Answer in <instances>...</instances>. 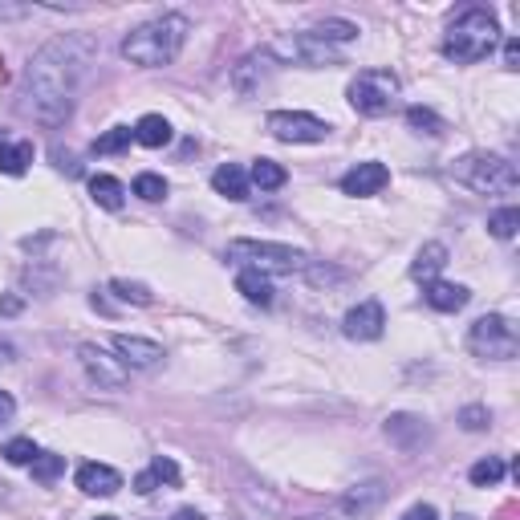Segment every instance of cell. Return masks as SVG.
<instances>
[{
    "label": "cell",
    "mask_w": 520,
    "mask_h": 520,
    "mask_svg": "<svg viewBox=\"0 0 520 520\" xmlns=\"http://www.w3.org/2000/svg\"><path fill=\"white\" fill-rule=\"evenodd\" d=\"M94 53H98V45L86 33H61L33 53L25 90H29V110L41 126H61L74 114L86 74L94 65Z\"/></svg>",
    "instance_id": "1"
},
{
    "label": "cell",
    "mask_w": 520,
    "mask_h": 520,
    "mask_svg": "<svg viewBox=\"0 0 520 520\" xmlns=\"http://www.w3.org/2000/svg\"><path fill=\"white\" fill-rule=\"evenodd\" d=\"M187 17L183 13H163L139 29H130L122 37V57L130 65H143V70H159V65H171L187 41Z\"/></svg>",
    "instance_id": "2"
},
{
    "label": "cell",
    "mask_w": 520,
    "mask_h": 520,
    "mask_svg": "<svg viewBox=\"0 0 520 520\" xmlns=\"http://www.w3.org/2000/svg\"><path fill=\"white\" fill-rule=\"evenodd\" d=\"M500 45V25L488 9H468L460 13L451 25H447V37H443V57L455 61V65H476L484 61L492 49Z\"/></svg>",
    "instance_id": "3"
},
{
    "label": "cell",
    "mask_w": 520,
    "mask_h": 520,
    "mask_svg": "<svg viewBox=\"0 0 520 520\" xmlns=\"http://www.w3.org/2000/svg\"><path fill=\"white\" fill-rule=\"evenodd\" d=\"M224 260L240 269H256V273H281V277H293V273H305L313 260L301 252V248H289V244H277V240H228L224 248Z\"/></svg>",
    "instance_id": "4"
},
{
    "label": "cell",
    "mask_w": 520,
    "mask_h": 520,
    "mask_svg": "<svg viewBox=\"0 0 520 520\" xmlns=\"http://www.w3.org/2000/svg\"><path fill=\"white\" fill-rule=\"evenodd\" d=\"M451 179L464 183L476 195H512L520 187V171L512 159L504 155H488V151H472L451 167Z\"/></svg>",
    "instance_id": "5"
},
{
    "label": "cell",
    "mask_w": 520,
    "mask_h": 520,
    "mask_svg": "<svg viewBox=\"0 0 520 520\" xmlns=\"http://www.w3.org/2000/svg\"><path fill=\"white\" fill-rule=\"evenodd\" d=\"M468 350H472L476 358L508 362V358H516V350H520V334H516V325H512L508 317L488 313V317H480L472 330H468Z\"/></svg>",
    "instance_id": "6"
},
{
    "label": "cell",
    "mask_w": 520,
    "mask_h": 520,
    "mask_svg": "<svg viewBox=\"0 0 520 520\" xmlns=\"http://www.w3.org/2000/svg\"><path fill=\"white\" fill-rule=\"evenodd\" d=\"M399 98V74L395 70H362L354 82H350V106L366 118H378L395 106Z\"/></svg>",
    "instance_id": "7"
},
{
    "label": "cell",
    "mask_w": 520,
    "mask_h": 520,
    "mask_svg": "<svg viewBox=\"0 0 520 520\" xmlns=\"http://www.w3.org/2000/svg\"><path fill=\"white\" fill-rule=\"evenodd\" d=\"M265 53L277 57L281 65H309V70H317V65H338V49H334V45H325L321 37H313L309 29L277 37Z\"/></svg>",
    "instance_id": "8"
},
{
    "label": "cell",
    "mask_w": 520,
    "mask_h": 520,
    "mask_svg": "<svg viewBox=\"0 0 520 520\" xmlns=\"http://www.w3.org/2000/svg\"><path fill=\"white\" fill-rule=\"evenodd\" d=\"M265 126L277 143H325V135H330V122L305 110H273Z\"/></svg>",
    "instance_id": "9"
},
{
    "label": "cell",
    "mask_w": 520,
    "mask_h": 520,
    "mask_svg": "<svg viewBox=\"0 0 520 520\" xmlns=\"http://www.w3.org/2000/svg\"><path fill=\"white\" fill-rule=\"evenodd\" d=\"M78 358H82V370L90 374V382H98V390H122L130 382V370L118 358H110L102 346H94V342H86L78 350Z\"/></svg>",
    "instance_id": "10"
},
{
    "label": "cell",
    "mask_w": 520,
    "mask_h": 520,
    "mask_svg": "<svg viewBox=\"0 0 520 520\" xmlns=\"http://www.w3.org/2000/svg\"><path fill=\"white\" fill-rule=\"evenodd\" d=\"M386 330V309L378 301H358L346 317H342V334L350 342H378Z\"/></svg>",
    "instance_id": "11"
},
{
    "label": "cell",
    "mask_w": 520,
    "mask_h": 520,
    "mask_svg": "<svg viewBox=\"0 0 520 520\" xmlns=\"http://www.w3.org/2000/svg\"><path fill=\"white\" fill-rule=\"evenodd\" d=\"M110 346H114V354H118V362H122L126 370H151V366H159V362H163V346H159V342H151V338L114 334V338H110Z\"/></svg>",
    "instance_id": "12"
},
{
    "label": "cell",
    "mask_w": 520,
    "mask_h": 520,
    "mask_svg": "<svg viewBox=\"0 0 520 520\" xmlns=\"http://www.w3.org/2000/svg\"><path fill=\"white\" fill-rule=\"evenodd\" d=\"M386 183H390V171H386L382 163H374V159L354 163V167L342 175V191H346V195H358V200H366V195H378Z\"/></svg>",
    "instance_id": "13"
},
{
    "label": "cell",
    "mask_w": 520,
    "mask_h": 520,
    "mask_svg": "<svg viewBox=\"0 0 520 520\" xmlns=\"http://www.w3.org/2000/svg\"><path fill=\"white\" fill-rule=\"evenodd\" d=\"M423 301L431 309H439V313H460L472 301V293L464 285H451V281H427L423 285Z\"/></svg>",
    "instance_id": "14"
},
{
    "label": "cell",
    "mask_w": 520,
    "mask_h": 520,
    "mask_svg": "<svg viewBox=\"0 0 520 520\" xmlns=\"http://www.w3.org/2000/svg\"><path fill=\"white\" fill-rule=\"evenodd\" d=\"M78 488L86 496H114L122 488V476L110 464H82L78 468Z\"/></svg>",
    "instance_id": "15"
},
{
    "label": "cell",
    "mask_w": 520,
    "mask_h": 520,
    "mask_svg": "<svg viewBox=\"0 0 520 520\" xmlns=\"http://www.w3.org/2000/svg\"><path fill=\"white\" fill-rule=\"evenodd\" d=\"M159 484H171V488L179 484V464L171 460V455H155L151 468L135 476V492H139V496H151Z\"/></svg>",
    "instance_id": "16"
},
{
    "label": "cell",
    "mask_w": 520,
    "mask_h": 520,
    "mask_svg": "<svg viewBox=\"0 0 520 520\" xmlns=\"http://www.w3.org/2000/svg\"><path fill=\"white\" fill-rule=\"evenodd\" d=\"M382 500H386V484H382V480H366V484H358V488H350V492L342 496V512H346V516H366V512H374Z\"/></svg>",
    "instance_id": "17"
},
{
    "label": "cell",
    "mask_w": 520,
    "mask_h": 520,
    "mask_svg": "<svg viewBox=\"0 0 520 520\" xmlns=\"http://www.w3.org/2000/svg\"><path fill=\"white\" fill-rule=\"evenodd\" d=\"M212 187L224 195V200H232V204H244L248 200V171L244 167H236V163H224V167H216L212 171Z\"/></svg>",
    "instance_id": "18"
},
{
    "label": "cell",
    "mask_w": 520,
    "mask_h": 520,
    "mask_svg": "<svg viewBox=\"0 0 520 520\" xmlns=\"http://www.w3.org/2000/svg\"><path fill=\"white\" fill-rule=\"evenodd\" d=\"M443 265H447V244L431 240V244H423V248H419L415 265H411V277H415V281H423V285H427V281H439Z\"/></svg>",
    "instance_id": "19"
},
{
    "label": "cell",
    "mask_w": 520,
    "mask_h": 520,
    "mask_svg": "<svg viewBox=\"0 0 520 520\" xmlns=\"http://www.w3.org/2000/svg\"><path fill=\"white\" fill-rule=\"evenodd\" d=\"M236 289L244 293V301L252 305H273V281L265 273H256V269H240L236 273Z\"/></svg>",
    "instance_id": "20"
},
{
    "label": "cell",
    "mask_w": 520,
    "mask_h": 520,
    "mask_svg": "<svg viewBox=\"0 0 520 520\" xmlns=\"http://www.w3.org/2000/svg\"><path fill=\"white\" fill-rule=\"evenodd\" d=\"M386 435L395 439L399 447H407V451H411L415 443H423V439H427V427H423L415 415H390V419H386Z\"/></svg>",
    "instance_id": "21"
},
{
    "label": "cell",
    "mask_w": 520,
    "mask_h": 520,
    "mask_svg": "<svg viewBox=\"0 0 520 520\" xmlns=\"http://www.w3.org/2000/svg\"><path fill=\"white\" fill-rule=\"evenodd\" d=\"M135 143H143V147H167L171 143V122L163 114H143L135 122Z\"/></svg>",
    "instance_id": "22"
},
{
    "label": "cell",
    "mask_w": 520,
    "mask_h": 520,
    "mask_svg": "<svg viewBox=\"0 0 520 520\" xmlns=\"http://www.w3.org/2000/svg\"><path fill=\"white\" fill-rule=\"evenodd\" d=\"M90 195H94V204H98V208L118 212L122 200H126V187H122L114 175H94V179H90Z\"/></svg>",
    "instance_id": "23"
},
{
    "label": "cell",
    "mask_w": 520,
    "mask_h": 520,
    "mask_svg": "<svg viewBox=\"0 0 520 520\" xmlns=\"http://www.w3.org/2000/svg\"><path fill=\"white\" fill-rule=\"evenodd\" d=\"M248 183H256L260 191H277V187L289 183V171L281 163H273V159H256L252 171H248Z\"/></svg>",
    "instance_id": "24"
},
{
    "label": "cell",
    "mask_w": 520,
    "mask_h": 520,
    "mask_svg": "<svg viewBox=\"0 0 520 520\" xmlns=\"http://www.w3.org/2000/svg\"><path fill=\"white\" fill-rule=\"evenodd\" d=\"M33 163V143H5L0 147V175H25Z\"/></svg>",
    "instance_id": "25"
},
{
    "label": "cell",
    "mask_w": 520,
    "mask_h": 520,
    "mask_svg": "<svg viewBox=\"0 0 520 520\" xmlns=\"http://www.w3.org/2000/svg\"><path fill=\"white\" fill-rule=\"evenodd\" d=\"M309 33H313V37H321L325 45H346V41H354V37H358V25H354V21H342V17H330V21L313 25Z\"/></svg>",
    "instance_id": "26"
},
{
    "label": "cell",
    "mask_w": 520,
    "mask_h": 520,
    "mask_svg": "<svg viewBox=\"0 0 520 520\" xmlns=\"http://www.w3.org/2000/svg\"><path fill=\"white\" fill-rule=\"evenodd\" d=\"M504 476H508V468H504V460H500V455H488V460L472 464V472H468V480H472L476 488H496Z\"/></svg>",
    "instance_id": "27"
},
{
    "label": "cell",
    "mask_w": 520,
    "mask_h": 520,
    "mask_svg": "<svg viewBox=\"0 0 520 520\" xmlns=\"http://www.w3.org/2000/svg\"><path fill=\"white\" fill-rule=\"evenodd\" d=\"M29 472H33V480L37 484H53L61 472H65V455H53V451H41L37 460L29 464Z\"/></svg>",
    "instance_id": "28"
},
{
    "label": "cell",
    "mask_w": 520,
    "mask_h": 520,
    "mask_svg": "<svg viewBox=\"0 0 520 520\" xmlns=\"http://www.w3.org/2000/svg\"><path fill=\"white\" fill-rule=\"evenodd\" d=\"M130 143H135V130H130V126H114V130H106L102 139H94V155H118Z\"/></svg>",
    "instance_id": "29"
},
{
    "label": "cell",
    "mask_w": 520,
    "mask_h": 520,
    "mask_svg": "<svg viewBox=\"0 0 520 520\" xmlns=\"http://www.w3.org/2000/svg\"><path fill=\"white\" fill-rule=\"evenodd\" d=\"M135 195L147 204H159V200H167V179L155 171H143V175H135Z\"/></svg>",
    "instance_id": "30"
},
{
    "label": "cell",
    "mask_w": 520,
    "mask_h": 520,
    "mask_svg": "<svg viewBox=\"0 0 520 520\" xmlns=\"http://www.w3.org/2000/svg\"><path fill=\"white\" fill-rule=\"evenodd\" d=\"M110 289H114V297H118V301H135V305H151V301H155L147 285H139V281H126V277H114V281H110Z\"/></svg>",
    "instance_id": "31"
},
{
    "label": "cell",
    "mask_w": 520,
    "mask_h": 520,
    "mask_svg": "<svg viewBox=\"0 0 520 520\" xmlns=\"http://www.w3.org/2000/svg\"><path fill=\"white\" fill-rule=\"evenodd\" d=\"M516 228H520V208H500V212L488 220V232H492L496 240H512Z\"/></svg>",
    "instance_id": "32"
},
{
    "label": "cell",
    "mask_w": 520,
    "mask_h": 520,
    "mask_svg": "<svg viewBox=\"0 0 520 520\" xmlns=\"http://www.w3.org/2000/svg\"><path fill=\"white\" fill-rule=\"evenodd\" d=\"M0 455H5L9 464L25 468V464H33V460H37L41 451H37V443H33V439H9V443H5V451H0Z\"/></svg>",
    "instance_id": "33"
},
{
    "label": "cell",
    "mask_w": 520,
    "mask_h": 520,
    "mask_svg": "<svg viewBox=\"0 0 520 520\" xmlns=\"http://www.w3.org/2000/svg\"><path fill=\"white\" fill-rule=\"evenodd\" d=\"M407 122L419 130V135H443V122H439V114H435V110H427V106H411V110H407Z\"/></svg>",
    "instance_id": "34"
},
{
    "label": "cell",
    "mask_w": 520,
    "mask_h": 520,
    "mask_svg": "<svg viewBox=\"0 0 520 520\" xmlns=\"http://www.w3.org/2000/svg\"><path fill=\"white\" fill-rule=\"evenodd\" d=\"M460 423H464L468 431H484V427L492 423V415H488L484 407H464V411H460Z\"/></svg>",
    "instance_id": "35"
},
{
    "label": "cell",
    "mask_w": 520,
    "mask_h": 520,
    "mask_svg": "<svg viewBox=\"0 0 520 520\" xmlns=\"http://www.w3.org/2000/svg\"><path fill=\"white\" fill-rule=\"evenodd\" d=\"M403 520H439V512H435L431 504H415V508L403 512Z\"/></svg>",
    "instance_id": "36"
},
{
    "label": "cell",
    "mask_w": 520,
    "mask_h": 520,
    "mask_svg": "<svg viewBox=\"0 0 520 520\" xmlns=\"http://www.w3.org/2000/svg\"><path fill=\"white\" fill-rule=\"evenodd\" d=\"M17 415V403H13V395L9 390H0V423H9Z\"/></svg>",
    "instance_id": "37"
},
{
    "label": "cell",
    "mask_w": 520,
    "mask_h": 520,
    "mask_svg": "<svg viewBox=\"0 0 520 520\" xmlns=\"http://www.w3.org/2000/svg\"><path fill=\"white\" fill-rule=\"evenodd\" d=\"M516 61H520V41L508 37V41H504V65H508V70H516Z\"/></svg>",
    "instance_id": "38"
},
{
    "label": "cell",
    "mask_w": 520,
    "mask_h": 520,
    "mask_svg": "<svg viewBox=\"0 0 520 520\" xmlns=\"http://www.w3.org/2000/svg\"><path fill=\"white\" fill-rule=\"evenodd\" d=\"M21 297H0V313H5V317H13V313H21Z\"/></svg>",
    "instance_id": "39"
},
{
    "label": "cell",
    "mask_w": 520,
    "mask_h": 520,
    "mask_svg": "<svg viewBox=\"0 0 520 520\" xmlns=\"http://www.w3.org/2000/svg\"><path fill=\"white\" fill-rule=\"evenodd\" d=\"M171 520H204V512H195V508H179Z\"/></svg>",
    "instance_id": "40"
},
{
    "label": "cell",
    "mask_w": 520,
    "mask_h": 520,
    "mask_svg": "<svg viewBox=\"0 0 520 520\" xmlns=\"http://www.w3.org/2000/svg\"><path fill=\"white\" fill-rule=\"evenodd\" d=\"M0 82H9V70H5V57H0Z\"/></svg>",
    "instance_id": "41"
},
{
    "label": "cell",
    "mask_w": 520,
    "mask_h": 520,
    "mask_svg": "<svg viewBox=\"0 0 520 520\" xmlns=\"http://www.w3.org/2000/svg\"><path fill=\"white\" fill-rule=\"evenodd\" d=\"M98 520H118V516H98Z\"/></svg>",
    "instance_id": "42"
},
{
    "label": "cell",
    "mask_w": 520,
    "mask_h": 520,
    "mask_svg": "<svg viewBox=\"0 0 520 520\" xmlns=\"http://www.w3.org/2000/svg\"><path fill=\"white\" fill-rule=\"evenodd\" d=\"M460 520H476V516H460Z\"/></svg>",
    "instance_id": "43"
}]
</instances>
